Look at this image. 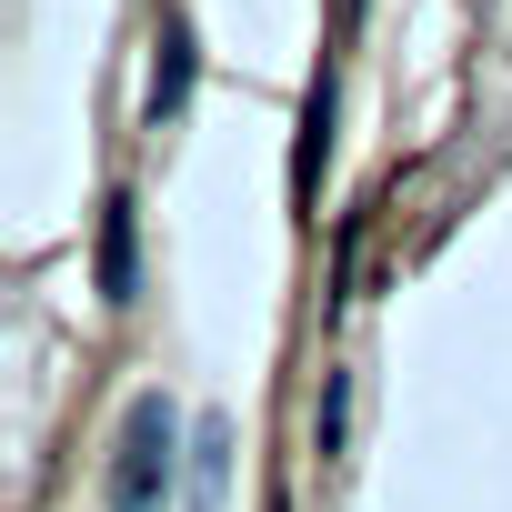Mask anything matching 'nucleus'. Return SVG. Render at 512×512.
<instances>
[{
  "mask_svg": "<svg viewBox=\"0 0 512 512\" xmlns=\"http://www.w3.org/2000/svg\"><path fill=\"white\" fill-rule=\"evenodd\" d=\"M161 482H171V412H161V402H141V412H131L121 482H111V512H161Z\"/></svg>",
  "mask_w": 512,
  "mask_h": 512,
  "instance_id": "obj_1",
  "label": "nucleus"
}]
</instances>
